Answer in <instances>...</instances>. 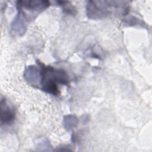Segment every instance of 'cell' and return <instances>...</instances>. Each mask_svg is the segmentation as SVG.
<instances>
[{"mask_svg": "<svg viewBox=\"0 0 152 152\" xmlns=\"http://www.w3.org/2000/svg\"><path fill=\"white\" fill-rule=\"evenodd\" d=\"M24 77L28 83L34 85L39 81L40 77L41 78L40 71L34 65L28 66L24 72Z\"/></svg>", "mask_w": 152, "mask_h": 152, "instance_id": "cell-6", "label": "cell"}, {"mask_svg": "<svg viewBox=\"0 0 152 152\" xmlns=\"http://www.w3.org/2000/svg\"><path fill=\"white\" fill-rule=\"evenodd\" d=\"M78 119L72 115H68L64 118V125L66 130L69 131L77 126Z\"/></svg>", "mask_w": 152, "mask_h": 152, "instance_id": "cell-7", "label": "cell"}, {"mask_svg": "<svg viewBox=\"0 0 152 152\" xmlns=\"http://www.w3.org/2000/svg\"><path fill=\"white\" fill-rule=\"evenodd\" d=\"M27 18L24 14L18 10V13L11 23V31L18 36L23 35L27 28Z\"/></svg>", "mask_w": 152, "mask_h": 152, "instance_id": "cell-4", "label": "cell"}, {"mask_svg": "<svg viewBox=\"0 0 152 152\" xmlns=\"http://www.w3.org/2000/svg\"><path fill=\"white\" fill-rule=\"evenodd\" d=\"M1 122L2 124H10L13 121L15 118V112L7 106L5 100L1 99Z\"/></svg>", "mask_w": 152, "mask_h": 152, "instance_id": "cell-5", "label": "cell"}, {"mask_svg": "<svg viewBox=\"0 0 152 152\" xmlns=\"http://www.w3.org/2000/svg\"><path fill=\"white\" fill-rule=\"evenodd\" d=\"M49 5L48 1H18L17 2V9L28 11L32 15L42 11Z\"/></svg>", "mask_w": 152, "mask_h": 152, "instance_id": "cell-3", "label": "cell"}, {"mask_svg": "<svg viewBox=\"0 0 152 152\" xmlns=\"http://www.w3.org/2000/svg\"><path fill=\"white\" fill-rule=\"evenodd\" d=\"M40 84L42 90L49 94L57 96L59 89L56 83L67 84L68 76L62 69H55L51 66H46L41 64Z\"/></svg>", "mask_w": 152, "mask_h": 152, "instance_id": "cell-1", "label": "cell"}, {"mask_svg": "<svg viewBox=\"0 0 152 152\" xmlns=\"http://www.w3.org/2000/svg\"><path fill=\"white\" fill-rule=\"evenodd\" d=\"M119 2L112 1H91L86 7L87 16L93 19H99L106 17L110 13L111 8L119 7Z\"/></svg>", "mask_w": 152, "mask_h": 152, "instance_id": "cell-2", "label": "cell"}]
</instances>
